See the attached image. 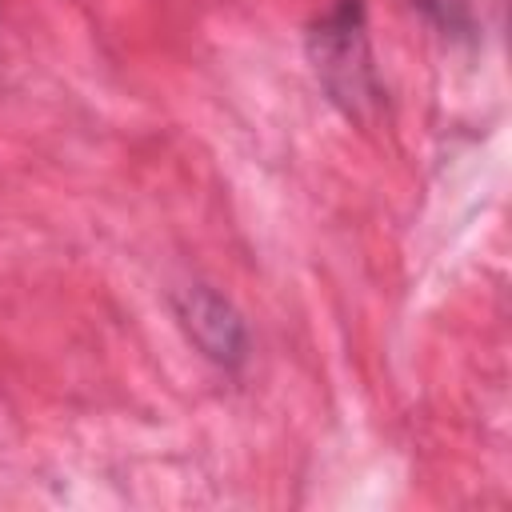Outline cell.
I'll return each mask as SVG.
<instances>
[{
  "label": "cell",
  "mask_w": 512,
  "mask_h": 512,
  "mask_svg": "<svg viewBox=\"0 0 512 512\" xmlns=\"http://www.w3.org/2000/svg\"><path fill=\"white\" fill-rule=\"evenodd\" d=\"M184 324L196 336V344L212 356V360H240L244 348V332L240 320L232 316V308L212 296V292H192L188 308H184Z\"/></svg>",
  "instance_id": "cell-1"
},
{
  "label": "cell",
  "mask_w": 512,
  "mask_h": 512,
  "mask_svg": "<svg viewBox=\"0 0 512 512\" xmlns=\"http://www.w3.org/2000/svg\"><path fill=\"white\" fill-rule=\"evenodd\" d=\"M424 8H432V12H440L444 20H452V12L460 8V0H420Z\"/></svg>",
  "instance_id": "cell-2"
}]
</instances>
